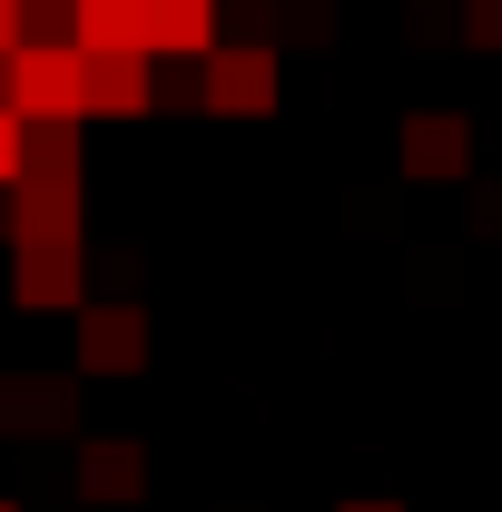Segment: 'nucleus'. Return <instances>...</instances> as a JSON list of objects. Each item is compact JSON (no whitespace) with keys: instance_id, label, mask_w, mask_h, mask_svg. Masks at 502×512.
<instances>
[{"instance_id":"obj_10","label":"nucleus","mask_w":502,"mask_h":512,"mask_svg":"<svg viewBox=\"0 0 502 512\" xmlns=\"http://www.w3.org/2000/svg\"><path fill=\"white\" fill-rule=\"evenodd\" d=\"M463 40L473 50H502V0H463Z\"/></svg>"},{"instance_id":"obj_5","label":"nucleus","mask_w":502,"mask_h":512,"mask_svg":"<svg viewBox=\"0 0 502 512\" xmlns=\"http://www.w3.org/2000/svg\"><path fill=\"white\" fill-rule=\"evenodd\" d=\"M394 158H404V178H463V168H473V119L414 109V119L394 128Z\"/></svg>"},{"instance_id":"obj_1","label":"nucleus","mask_w":502,"mask_h":512,"mask_svg":"<svg viewBox=\"0 0 502 512\" xmlns=\"http://www.w3.org/2000/svg\"><path fill=\"white\" fill-rule=\"evenodd\" d=\"M10 109L40 119H89V50L79 40H20L10 50Z\"/></svg>"},{"instance_id":"obj_3","label":"nucleus","mask_w":502,"mask_h":512,"mask_svg":"<svg viewBox=\"0 0 502 512\" xmlns=\"http://www.w3.org/2000/svg\"><path fill=\"white\" fill-rule=\"evenodd\" d=\"M79 276H89L79 237H10V286H20V306H89Z\"/></svg>"},{"instance_id":"obj_14","label":"nucleus","mask_w":502,"mask_h":512,"mask_svg":"<svg viewBox=\"0 0 502 512\" xmlns=\"http://www.w3.org/2000/svg\"><path fill=\"white\" fill-rule=\"evenodd\" d=\"M0 109H10V60H0Z\"/></svg>"},{"instance_id":"obj_11","label":"nucleus","mask_w":502,"mask_h":512,"mask_svg":"<svg viewBox=\"0 0 502 512\" xmlns=\"http://www.w3.org/2000/svg\"><path fill=\"white\" fill-rule=\"evenodd\" d=\"M20 148H30V119H20V109H0V188L20 178Z\"/></svg>"},{"instance_id":"obj_13","label":"nucleus","mask_w":502,"mask_h":512,"mask_svg":"<svg viewBox=\"0 0 502 512\" xmlns=\"http://www.w3.org/2000/svg\"><path fill=\"white\" fill-rule=\"evenodd\" d=\"M335 512H404V503H375V493H355V503H335Z\"/></svg>"},{"instance_id":"obj_9","label":"nucleus","mask_w":502,"mask_h":512,"mask_svg":"<svg viewBox=\"0 0 502 512\" xmlns=\"http://www.w3.org/2000/svg\"><path fill=\"white\" fill-rule=\"evenodd\" d=\"M138 109H148V60L89 50V119H138Z\"/></svg>"},{"instance_id":"obj_6","label":"nucleus","mask_w":502,"mask_h":512,"mask_svg":"<svg viewBox=\"0 0 502 512\" xmlns=\"http://www.w3.org/2000/svg\"><path fill=\"white\" fill-rule=\"evenodd\" d=\"M217 50V0H148V60H207Z\"/></svg>"},{"instance_id":"obj_4","label":"nucleus","mask_w":502,"mask_h":512,"mask_svg":"<svg viewBox=\"0 0 502 512\" xmlns=\"http://www.w3.org/2000/svg\"><path fill=\"white\" fill-rule=\"evenodd\" d=\"M148 365V306H79V375H138Z\"/></svg>"},{"instance_id":"obj_12","label":"nucleus","mask_w":502,"mask_h":512,"mask_svg":"<svg viewBox=\"0 0 502 512\" xmlns=\"http://www.w3.org/2000/svg\"><path fill=\"white\" fill-rule=\"evenodd\" d=\"M20 40H30V30H20V0H0V60H10Z\"/></svg>"},{"instance_id":"obj_8","label":"nucleus","mask_w":502,"mask_h":512,"mask_svg":"<svg viewBox=\"0 0 502 512\" xmlns=\"http://www.w3.org/2000/svg\"><path fill=\"white\" fill-rule=\"evenodd\" d=\"M69 473H79V503H138L148 493V453L138 444H89Z\"/></svg>"},{"instance_id":"obj_2","label":"nucleus","mask_w":502,"mask_h":512,"mask_svg":"<svg viewBox=\"0 0 502 512\" xmlns=\"http://www.w3.org/2000/svg\"><path fill=\"white\" fill-rule=\"evenodd\" d=\"M197 89H207L217 119H266V109H276V50H266V40H217Z\"/></svg>"},{"instance_id":"obj_7","label":"nucleus","mask_w":502,"mask_h":512,"mask_svg":"<svg viewBox=\"0 0 502 512\" xmlns=\"http://www.w3.org/2000/svg\"><path fill=\"white\" fill-rule=\"evenodd\" d=\"M79 50H109V60H148V0H79Z\"/></svg>"},{"instance_id":"obj_15","label":"nucleus","mask_w":502,"mask_h":512,"mask_svg":"<svg viewBox=\"0 0 502 512\" xmlns=\"http://www.w3.org/2000/svg\"><path fill=\"white\" fill-rule=\"evenodd\" d=\"M0 512H10V503H0Z\"/></svg>"}]
</instances>
